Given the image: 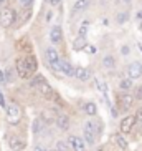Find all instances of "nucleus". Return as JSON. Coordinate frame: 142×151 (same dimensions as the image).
Listing matches in <instances>:
<instances>
[{
	"instance_id": "obj_13",
	"label": "nucleus",
	"mask_w": 142,
	"mask_h": 151,
	"mask_svg": "<svg viewBox=\"0 0 142 151\" xmlns=\"http://www.w3.org/2000/svg\"><path fill=\"white\" fill-rule=\"evenodd\" d=\"M75 78L78 81H89V80H91V71H89L88 68H84V67H78V68H76Z\"/></svg>"
},
{
	"instance_id": "obj_35",
	"label": "nucleus",
	"mask_w": 142,
	"mask_h": 151,
	"mask_svg": "<svg viewBox=\"0 0 142 151\" xmlns=\"http://www.w3.org/2000/svg\"><path fill=\"white\" fill-rule=\"evenodd\" d=\"M121 53L124 55V57H127V55H129V47H126V45H124V47L121 48Z\"/></svg>"
},
{
	"instance_id": "obj_4",
	"label": "nucleus",
	"mask_w": 142,
	"mask_h": 151,
	"mask_svg": "<svg viewBox=\"0 0 142 151\" xmlns=\"http://www.w3.org/2000/svg\"><path fill=\"white\" fill-rule=\"evenodd\" d=\"M5 113H7V120H9L12 124H17L18 121H20V118H22V108L18 106L17 103H10V105H7Z\"/></svg>"
},
{
	"instance_id": "obj_6",
	"label": "nucleus",
	"mask_w": 142,
	"mask_h": 151,
	"mask_svg": "<svg viewBox=\"0 0 142 151\" xmlns=\"http://www.w3.org/2000/svg\"><path fill=\"white\" fill-rule=\"evenodd\" d=\"M36 91H38V95L43 96L45 100H51V98H55L53 88H51V85H48L46 81H41L40 85H36Z\"/></svg>"
},
{
	"instance_id": "obj_21",
	"label": "nucleus",
	"mask_w": 142,
	"mask_h": 151,
	"mask_svg": "<svg viewBox=\"0 0 142 151\" xmlns=\"http://www.w3.org/2000/svg\"><path fill=\"white\" fill-rule=\"evenodd\" d=\"M96 86H98V90L101 91L102 95H104V98H107V91H109V88H107L106 81L101 80V78H96Z\"/></svg>"
},
{
	"instance_id": "obj_20",
	"label": "nucleus",
	"mask_w": 142,
	"mask_h": 151,
	"mask_svg": "<svg viewBox=\"0 0 142 151\" xmlns=\"http://www.w3.org/2000/svg\"><path fill=\"white\" fill-rule=\"evenodd\" d=\"M86 45H88V42H86L84 37H76L75 42H73V48L75 50H83V48H86Z\"/></svg>"
},
{
	"instance_id": "obj_19",
	"label": "nucleus",
	"mask_w": 142,
	"mask_h": 151,
	"mask_svg": "<svg viewBox=\"0 0 142 151\" xmlns=\"http://www.w3.org/2000/svg\"><path fill=\"white\" fill-rule=\"evenodd\" d=\"M10 148H13L15 151H22L25 150V141H22V139H18V138H10Z\"/></svg>"
},
{
	"instance_id": "obj_40",
	"label": "nucleus",
	"mask_w": 142,
	"mask_h": 151,
	"mask_svg": "<svg viewBox=\"0 0 142 151\" xmlns=\"http://www.w3.org/2000/svg\"><path fill=\"white\" fill-rule=\"evenodd\" d=\"M139 30H141V32H142V22H141V23H139Z\"/></svg>"
},
{
	"instance_id": "obj_42",
	"label": "nucleus",
	"mask_w": 142,
	"mask_h": 151,
	"mask_svg": "<svg viewBox=\"0 0 142 151\" xmlns=\"http://www.w3.org/2000/svg\"><path fill=\"white\" fill-rule=\"evenodd\" d=\"M46 151H56V150H55V148H53V150H46Z\"/></svg>"
},
{
	"instance_id": "obj_10",
	"label": "nucleus",
	"mask_w": 142,
	"mask_h": 151,
	"mask_svg": "<svg viewBox=\"0 0 142 151\" xmlns=\"http://www.w3.org/2000/svg\"><path fill=\"white\" fill-rule=\"evenodd\" d=\"M127 76L132 80H137L142 76V63L141 62H132L127 67Z\"/></svg>"
},
{
	"instance_id": "obj_22",
	"label": "nucleus",
	"mask_w": 142,
	"mask_h": 151,
	"mask_svg": "<svg viewBox=\"0 0 142 151\" xmlns=\"http://www.w3.org/2000/svg\"><path fill=\"white\" fill-rule=\"evenodd\" d=\"M55 150L56 151H71V146L70 143H68V139L65 141V139H60V141H56V145H55Z\"/></svg>"
},
{
	"instance_id": "obj_39",
	"label": "nucleus",
	"mask_w": 142,
	"mask_h": 151,
	"mask_svg": "<svg viewBox=\"0 0 142 151\" xmlns=\"http://www.w3.org/2000/svg\"><path fill=\"white\" fill-rule=\"evenodd\" d=\"M122 4H131V0H121Z\"/></svg>"
},
{
	"instance_id": "obj_18",
	"label": "nucleus",
	"mask_w": 142,
	"mask_h": 151,
	"mask_svg": "<svg viewBox=\"0 0 142 151\" xmlns=\"http://www.w3.org/2000/svg\"><path fill=\"white\" fill-rule=\"evenodd\" d=\"M33 134H41L45 131V121L41 120V118H36L35 121H33Z\"/></svg>"
},
{
	"instance_id": "obj_1",
	"label": "nucleus",
	"mask_w": 142,
	"mask_h": 151,
	"mask_svg": "<svg viewBox=\"0 0 142 151\" xmlns=\"http://www.w3.org/2000/svg\"><path fill=\"white\" fill-rule=\"evenodd\" d=\"M15 70H17V75L22 80H30L38 70V60L33 53H28L25 57H18L15 60Z\"/></svg>"
},
{
	"instance_id": "obj_27",
	"label": "nucleus",
	"mask_w": 142,
	"mask_h": 151,
	"mask_svg": "<svg viewBox=\"0 0 142 151\" xmlns=\"http://www.w3.org/2000/svg\"><path fill=\"white\" fill-rule=\"evenodd\" d=\"M116 20H117V23H126L129 20V14L127 12H121V14H117Z\"/></svg>"
},
{
	"instance_id": "obj_16",
	"label": "nucleus",
	"mask_w": 142,
	"mask_h": 151,
	"mask_svg": "<svg viewBox=\"0 0 142 151\" xmlns=\"http://www.w3.org/2000/svg\"><path fill=\"white\" fill-rule=\"evenodd\" d=\"M83 111L89 116H96L98 115V105L94 101H86L84 105H83Z\"/></svg>"
},
{
	"instance_id": "obj_31",
	"label": "nucleus",
	"mask_w": 142,
	"mask_h": 151,
	"mask_svg": "<svg viewBox=\"0 0 142 151\" xmlns=\"http://www.w3.org/2000/svg\"><path fill=\"white\" fill-rule=\"evenodd\" d=\"M5 76H7V83H10V81H13V75H12V71L9 70H5Z\"/></svg>"
},
{
	"instance_id": "obj_5",
	"label": "nucleus",
	"mask_w": 142,
	"mask_h": 151,
	"mask_svg": "<svg viewBox=\"0 0 142 151\" xmlns=\"http://www.w3.org/2000/svg\"><path fill=\"white\" fill-rule=\"evenodd\" d=\"M68 143H70V146L73 151H86L88 150V143L84 141L83 136H75V134H71V136L68 138Z\"/></svg>"
},
{
	"instance_id": "obj_9",
	"label": "nucleus",
	"mask_w": 142,
	"mask_h": 151,
	"mask_svg": "<svg viewBox=\"0 0 142 151\" xmlns=\"http://www.w3.org/2000/svg\"><path fill=\"white\" fill-rule=\"evenodd\" d=\"M134 100H136V96H134V95H131V93H127V91L121 93V95H119V98H117L121 110H129V108L132 106Z\"/></svg>"
},
{
	"instance_id": "obj_28",
	"label": "nucleus",
	"mask_w": 142,
	"mask_h": 151,
	"mask_svg": "<svg viewBox=\"0 0 142 151\" xmlns=\"http://www.w3.org/2000/svg\"><path fill=\"white\" fill-rule=\"evenodd\" d=\"M18 4L22 5L23 9H27V7H31V5H33V0H18Z\"/></svg>"
},
{
	"instance_id": "obj_38",
	"label": "nucleus",
	"mask_w": 142,
	"mask_h": 151,
	"mask_svg": "<svg viewBox=\"0 0 142 151\" xmlns=\"http://www.w3.org/2000/svg\"><path fill=\"white\" fill-rule=\"evenodd\" d=\"M53 12H48V17H46V20H48V22H50V20H51V18H53Z\"/></svg>"
},
{
	"instance_id": "obj_24",
	"label": "nucleus",
	"mask_w": 142,
	"mask_h": 151,
	"mask_svg": "<svg viewBox=\"0 0 142 151\" xmlns=\"http://www.w3.org/2000/svg\"><path fill=\"white\" fill-rule=\"evenodd\" d=\"M131 86H132V78H122V80L119 81V88L122 90V91H127V90H131Z\"/></svg>"
},
{
	"instance_id": "obj_17",
	"label": "nucleus",
	"mask_w": 142,
	"mask_h": 151,
	"mask_svg": "<svg viewBox=\"0 0 142 151\" xmlns=\"http://www.w3.org/2000/svg\"><path fill=\"white\" fill-rule=\"evenodd\" d=\"M102 67L106 70H114L116 68V58L112 55H104L102 57Z\"/></svg>"
},
{
	"instance_id": "obj_33",
	"label": "nucleus",
	"mask_w": 142,
	"mask_h": 151,
	"mask_svg": "<svg viewBox=\"0 0 142 151\" xmlns=\"http://www.w3.org/2000/svg\"><path fill=\"white\" fill-rule=\"evenodd\" d=\"M134 96L137 98V100H142V86H139V88L136 90V93H134Z\"/></svg>"
},
{
	"instance_id": "obj_37",
	"label": "nucleus",
	"mask_w": 142,
	"mask_h": 151,
	"mask_svg": "<svg viewBox=\"0 0 142 151\" xmlns=\"http://www.w3.org/2000/svg\"><path fill=\"white\" fill-rule=\"evenodd\" d=\"M136 18H137L139 22H142V10H139L137 14H136Z\"/></svg>"
},
{
	"instance_id": "obj_3",
	"label": "nucleus",
	"mask_w": 142,
	"mask_h": 151,
	"mask_svg": "<svg viewBox=\"0 0 142 151\" xmlns=\"http://www.w3.org/2000/svg\"><path fill=\"white\" fill-rule=\"evenodd\" d=\"M17 10L12 7H2L0 10V27L2 28H10L12 25H15L17 22Z\"/></svg>"
},
{
	"instance_id": "obj_29",
	"label": "nucleus",
	"mask_w": 142,
	"mask_h": 151,
	"mask_svg": "<svg viewBox=\"0 0 142 151\" xmlns=\"http://www.w3.org/2000/svg\"><path fill=\"white\" fill-rule=\"evenodd\" d=\"M136 120H137V123L142 126V106L139 108V110H137V113H136Z\"/></svg>"
},
{
	"instance_id": "obj_7",
	"label": "nucleus",
	"mask_w": 142,
	"mask_h": 151,
	"mask_svg": "<svg viewBox=\"0 0 142 151\" xmlns=\"http://www.w3.org/2000/svg\"><path fill=\"white\" fill-rule=\"evenodd\" d=\"M50 42H51V45H60L63 42L61 25H53V27L50 28Z\"/></svg>"
},
{
	"instance_id": "obj_32",
	"label": "nucleus",
	"mask_w": 142,
	"mask_h": 151,
	"mask_svg": "<svg viewBox=\"0 0 142 151\" xmlns=\"http://www.w3.org/2000/svg\"><path fill=\"white\" fill-rule=\"evenodd\" d=\"M0 108H7V103H5V96L2 93V90H0Z\"/></svg>"
},
{
	"instance_id": "obj_41",
	"label": "nucleus",
	"mask_w": 142,
	"mask_h": 151,
	"mask_svg": "<svg viewBox=\"0 0 142 151\" xmlns=\"http://www.w3.org/2000/svg\"><path fill=\"white\" fill-rule=\"evenodd\" d=\"M5 2H7V0H0V5H4Z\"/></svg>"
},
{
	"instance_id": "obj_11",
	"label": "nucleus",
	"mask_w": 142,
	"mask_h": 151,
	"mask_svg": "<svg viewBox=\"0 0 142 151\" xmlns=\"http://www.w3.org/2000/svg\"><path fill=\"white\" fill-rule=\"evenodd\" d=\"M17 50H18V52H22V53H25V55L33 53V52H31V50H33V47H31L30 40H28L27 37H22V38L17 42Z\"/></svg>"
},
{
	"instance_id": "obj_26",
	"label": "nucleus",
	"mask_w": 142,
	"mask_h": 151,
	"mask_svg": "<svg viewBox=\"0 0 142 151\" xmlns=\"http://www.w3.org/2000/svg\"><path fill=\"white\" fill-rule=\"evenodd\" d=\"M88 35V22H83L80 25V30H78V37H84Z\"/></svg>"
},
{
	"instance_id": "obj_30",
	"label": "nucleus",
	"mask_w": 142,
	"mask_h": 151,
	"mask_svg": "<svg viewBox=\"0 0 142 151\" xmlns=\"http://www.w3.org/2000/svg\"><path fill=\"white\" fill-rule=\"evenodd\" d=\"M7 83V76H5V70L0 68V85H5Z\"/></svg>"
},
{
	"instance_id": "obj_25",
	"label": "nucleus",
	"mask_w": 142,
	"mask_h": 151,
	"mask_svg": "<svg viewBox=\"0 0 142 151\" xmlns=\"http://www.w3.org/2000/svg\"><path fill=\"white\" fill-rule=\"evenodd\" d=\"M30 80H31V81H30L31 86H36V85H40L41 81H46V78H45L43 75H36V73H35V75L30 78Z\"/></svg>"
},
{
	"instance_id": "obj_36",
	"label": "nucleus",
	"mask_w": 142,
	"mask_h": 151,
	"mask_svg": "<svg viewBox=\"0 0 142 151\" xmlns=\"http://www.w3.org/2000/svg\"><path fill=\"white\" fill-rule=\"evenodd\" d=\"M33 151H46V150H45V146H41V145H36V146L33 148Z\"/></svg>"
},
{
	"instance_id": "obj_2",
	"label": "nucleus",
	"mask_w": 142,
	"mask_h": 151,
	"mask_svg": "<svg viewBox=\"0 0 142 151\" xmlns=\"http://www.w3.org/2000/svg\"><path fill=\"white\" fill-rule=\"evenodd\" d=\"M45 60H46V65L50 67V70L61 71V62H63V58L60 57V53L56 52V48L48 47V48L45 50Z\"/></svg>"
},
{
	"instance_id": "obj_23",
	"label": "nucleus",
	"mask_w": 142,
	"mask_h": 151,
	"mask_svg": "<svg viewBox=\"0 0 142 151\" xmlns=\"http://www.w3.org/2000/svg\"><path fill=\"white\" fill-rule=\"evenodd\" d=\"M116 145L121 148V150H127L129 148V143L122 134H116Z\"/></svg>"
},
{
	"instance_id": "obj_15",
	"label": "nucleus",
	"mask_w": 142,
	"mask_h": 151,
	"mask_svg": "<svg viewBox=\"0 0 142 151\" xmlns=\"http://www.w3.org/2000/svg\"><path fill=\"white\" fill-rule=\"evenodd\" d=\"M55 124H56V126H58L60 129H61V131H65V129L70 128L71 120H70V116H68V115H60V116H56V120H55Z\"/></svg>"
},
{
	"instance_id": "obj_12",
	"label": "nucleus",
	"mask_w": 142,
	"mask_h": 151,
	"mask_svg": "<svg viewBox=\"0 0 142 151\" xmlns=\"http://www.w3.org/2000/svg\"><path fill=\"white\" fill-rule=\"evenodd\" d=\"M76 68L78 67H75V65H73L71 62H68V60H63L61 62V73H65L66 76H73V78H75Z\"/></svg>"
},
{
	"instance_id": "obj_8",
	"label": "nucleus",
	"mask_w": 142,
	"mask_h": 151,
	"mask_svg": "<svg viewBox=\"0 0 142 151\" xmlns=\"http://www.w3.org/2000/svg\"><path fill=\"white\" fill-rule=\"evenodd\" d=\"M136 121H137V120H136V116H132V115L122 118V121H121V133H122V134H129L134 129Z\"/></svg>"
},
{
	"instance_id": "obj_34",
	"label": "nucleus",
	"mask_w": 142,
	"mask_h": 151,
	"mask_svg": "<svg viewBox=\"0 0 142 151\" xmlns=\"http://www.w3.org/2000/svg\"><path fill=\"white\" fill-rule=\"evenodd\" d=\"M48 4L51 5V7H58V5L61 4V0H48Z\"/></svg>"
},
{
	"instance_id": "obj_14",
	"label": "nucleus",
	"mask_w": 142,
	"mask_h": 151,
	"mask_svg": "<svg viewBox=\"0 0 142 151\" xmlns=\"http://www.w3.org/2000/svg\"><path fill=\"white\" fill-rule=\"evenodd\" d=\"M89 5H91V0H75V4H73V9L71 12L73 14H80V12H84L88 9Z\"/></svg>"
}]
</instances>
